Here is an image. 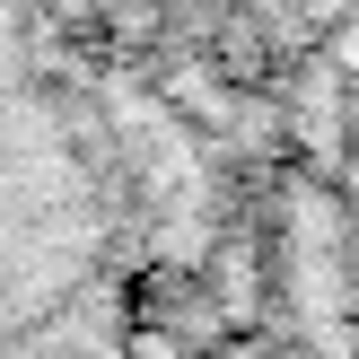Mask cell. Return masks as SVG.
<instances>
[{
	"label": "cell",
	"mask_w": 359,
	"mask_h": 359,
	"mask_svg": "<svg viewBox=\"0 0 359 359\" xmlns=\"http://www.w3.org/2000/svg\"><path fill=\"white\" fill-rule=\"evenodd\" d=\"M0 359H132V193L35 0H0Z\"/></svg>",
	"instance_id": "1"
}]
</instances>
